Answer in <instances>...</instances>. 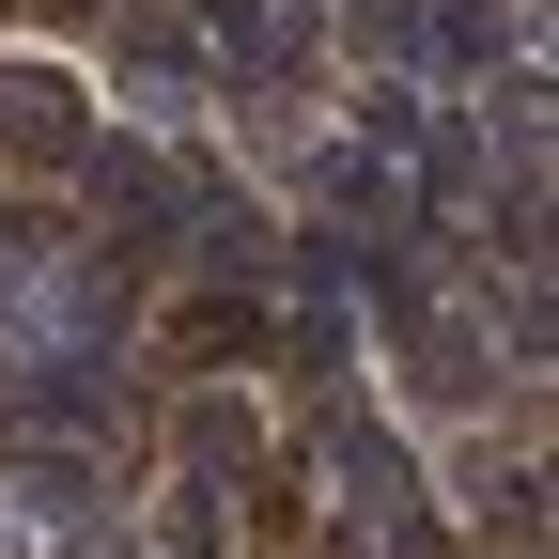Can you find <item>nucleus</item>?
I'll use <instances>...</instances> for the list:
<instances>
[{"label": "nucleus", "mask_w": 559, "mask_h": 559, "mask_svg": "<svg viewBox=\"0 0 559 559\" xmlns=\"http://www.w3.org/2000/svg\"><path fill=\"white\" fill-rule=\"evenodd\" d=\"M0 140H16V156H79V79L16 62V79H0Z\"/></svg>", "instance_id": "1"}, {"label": "nucleus", "mask_w": 559, "mask_h": 559, "mask_svg": "<svg viewBox=\"0 0 559 559\" xmlns=\"http://www.w3.org/2000/svg\"><path fill=\"white\" fill-rule=\"evenodd\" d=\"M0 466H16L47 513H79V498H94V451H62V436H0Z\"/></svg>", "instance_id": "2"}]
</instances>
